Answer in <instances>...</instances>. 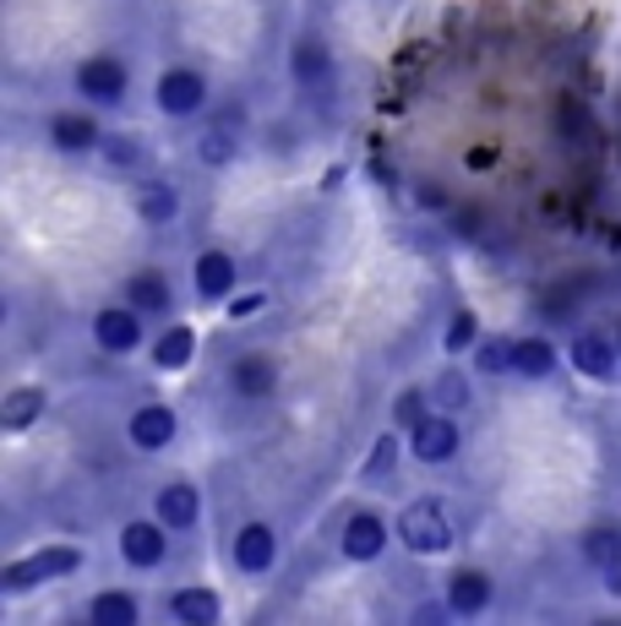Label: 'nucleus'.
<instances>
[{
  "label": "nucleus",
  "instance_id": "1",
  "mask_svg": "<svg viewBox=\"0 0 621 626\" xmlns=\"http://www.w3.org/2000/svg\"><path fill=\"white\" fill-rule=\"evenodd\" d=\"M398 540H404L409 551L431 556V551H447V545H452V528H447V517H441L436 501H415V506H404V517H398Z\"/></svg>",
  "mask_w": 621,
  "mask_h": 626
},
{
  "label": "nucleus",
  "instance_id": "2",
  "mask_svg": "<svg viewBox=\"0 0 621 626\" xmlns=\"http://www.w3.org/2000/svg\"><path fill=\"white\" fill-rule=\"evenodd\" d=\"M82 556L77 551H44V556H28V562H11L0 572V588L6 594H22V588H33V583H44V577H65V572H77Z\"/></svg>",
  "mask_w": 621,
  "mask_h": 626
},
{
  "label": "nucleus",
  "instance_id": "3",
  "mask_svg": "<svg viewBox=\"0 0 621 626\" xmlns=\"http://www.w3.org/2000/svg\"><path fill=\"white\" fill-rule=\"evenodd\" d=\"M77 88H82L93 104H121L125 65L115 61V55H93V61H82V71H77Z\"/></svg>",
  "mask_w": 621,
  "mask_h": 626
},
{
  "label": "nucleus",
  "instance_id": "4",
  "mask_svg": "<svg viewBox=\"0 0 621 626\" xmlns=\"http://www.w3.org/2000/svg\"><path fill=\"white\" fill-rule=\"evenodd\" d=\"M202 104H207V88H202L196 71H164V82H159V110L164 115H196Z\"/></svg>",
  "mask_w": 621,
  "mask_h": 626
},
{
  "label": "nucleus",
  "instance_id": "5",
  "mask_svg": "<svg viewBox=\"0 0 621 626\" xmlns=\"http://www.w3.org/2000/svg\"><path fill=\"white\" fill-rule=\"evenodd\" d=\"M131 441H136L142 452H159V447H170V441H175V409H164V403H147V409H136V414H131Z\"/></svg>",
  "mask_w": 621,
  "mask_h": 626
},
{
  "label": "nucleus",
  "instance_id": "6",
  "mask_svg": "<svg viewBox=\"0 0 621 626\" xmlns=\"http://www.w3.org/2000/svg\"><path fill=\"white\" fill-rule=\"evenodd\" d=\"M93 332H99V343H104L110 355H131V349L142 343V321H136V306H125V311H99Z\"/></svg>",
  "mask_w": 621,
  "mask_h": 626
},
{
  "label": "nucleus",
  "instance_id": "7",
  "mask_svg": "<svg viewBox=\"0 0 621 626\" xmlns=\"http://www.w3.org/2000/svg\"><path fill=\"white\" fill-rule=\"evenodd\" d=\"M121 556L131 566H159L164 562V528H159V523H125L121 528Z\"/></svg>",
  "mask_w": 621,
  "mask_h": 626
},
{
  "label": "nucleus",
  "instance_id": "8",
  "mask_svg": "<svg viewBox=\"0 0 621 626\" xmlns=\"http://www.w3.org/2000/svg\"><path fill=\"white\" fill-rule=\"evenodd\" d=\"M447 605H452L458 616H480V610L491 605V577H486V572H452Z\"/></svg>",
  "mask_w": 621,
  "mask_h": 626
},
{
  "label": "nucleus",
  "instance_id": "9",
  "mask_svg": "<svg viewBox=\"0 0 621 626\" xmlns=\"http://www.w3.org/2000/svg\"><path fill=\"white\" fill-rule=\"evenodd\" d=\"M452 452H458V431H452V420L426 414V420L415 425V458H426V463H447Z\"/></svg>",
  "mask_w": 621,
  "mask_h": 626
},
{
  "label": "nucleus",
  "instance_id": "10",
  "mask_svg": "<svg viewBox=\"0 0 621 626\" xmlns=\"http://www.w3.org/2000/svg\"><path fill=\"white\" fill-rule=\"evenodd\" d=\"M381 545H387L381 517H371V512L349 517V528H344V556H349V562H371V556H381Z\"/></svg>",
  "mask_w": 621,
  "mask_h": 626
},
{
  "label": "nucleus",
  "instance_id": "11",
  "mask_svg": "<svg viewBox=\"0 0 621 626\" xmlns=\"http://www.w3.org/2000/svg\"><path fill=\"white\" fill-rule=\"evenodd\" d=\"M273 556H278V540H273V528H267V523H251V528H241V540H235V562H241V572H267Z\"/></svg>",
  "mask_w": 621,
  "mask_h": 626
},
{
  "label": "nucleus",
  "instance_id": "12",
  "mask_svg": "<svg viewBox=\"0 0 621 626\" xmlns=\"http://www.w3.org/2000/svg\"><path fill=\"white\" fill-rule=\"evenodd\" d=\"M617 355L621 349H611V338H600V332H583V338L572 343V366L583 376H611L617 371Z\"/></svg>",
  "mask_w": 621,
  "mask_h": 626
},
{
  "label": "nucleus",
  "instance_id": "13",
  "mask_svg": "<svg viewBox=\"0 0 621 626\" xmlns=\"http://www.w3.org/2000/svg\"><path fill=\"white\" fill-rule=\"evenodd\" d=\"M196 289H202L207 300L230 295V289H235V256H224V250H207V256L196 261Z\"/></svg>",
  "mask_w": 621,
  "mask_h": 626
},
{
  "label": "nucleus",
  "instance_id": "14",
  "mask_svg": "<svg viewBox=\"0 0 621 626\" xmlns=\"http://www.w3.org/2000/svg\"><path fill=\"white\" fill-rule=\"evenodd\" d=\"M170 616L186 622V626L218 622V594H213V588H181V594L170 599Z\"/></svg>",
  "mask_w": 621,
  "mask_h": 626
},
{
  "label": "nucleus",
  "instance_id": "15",
  "mask_svg": "<svg viewBox=\"0 0 621 626\" xmlns=\"http://www.w3.org/2000/svg\"><path fill=\"white\" fill-rule=\"evenodd\" d=\"M230 376H235V387H241L246 398H267V392H273V381H278V371H273V360H267V355H241V360L230 366Z\"/></svg>",
  "mask_w": 621,
  "mask_h": 626
},
{
  "label": "nucleus",
  "instance_id": "16",
  "mask_svg": "<svg viewBox=\"0 0 621 626\" xmlns=\"http://www.w3.org/2000/svg\"><path fill=\"white\" fill-rule=\"evenodd\" d=\"M159 523L164 528H191L196 523V491L191 485H164L159 491Z\"/></svg>",
  "mask_w": 621,
  "mask_h": 626
},
{
  "label": "nucleus",
  "instance_id": "17",
  "mask_svg": "<svg viewBox=\"0 0 621 626\" xmlns=\"http://www.w3.org/2000/svg\"><path fill=\"white\" fill-rule=\"evenodd\" d=\"M136 213H142L147 224H170V218L181 213V191H170L164 181H147V186L136 191Z\"/></svg>",
  "mask_w": 621,
  "mask_h": 626
},
{
  "label": "nucleus",
  "instance_id": "18",
  "mask_svg": "<svg viewBox=\"0 0 621 626\" xmlns=\"http://www.w3.org/2000/svg\"><path fill=\"white\" fill-rule=\"evenodd\" d=\"M125 300H131L136 311L159 316V311H170V284H164L159 273H136V278L125 284Z\"/></svg>",
  "mask_w": 621,
  "mask_h": 626
},
{
  "label": "nucleus",
  "instance_id": "19",
  "mask_svg": "<svg viewBox=\"0 0 621 626\" xmlns=\"http://www.w3.org/2000/svg\"><path fill=\"white\" fill-rule=\"evenodd\" d=\"M512 371L551 376V371H557V349H551L546 338H518V343H512Z\"/></svg>",
  "mask_w": 621,
  "mask_h": 626
},
{
  "label": "nucleus",
  "instance_id": "20",
  "mask_svg": "<svg viewBox=\"0 0 621 626\" xmlns=\"http://www.w3.org/2000/svg\"><path fill=\"white\" fill-rule=\"evenodd\" d=\"M93 142H99V125L88 121V115H61L55 121V147L61 153H88Z\"/></svg>",
  "mask_w": 621,
  "mask_h": 626
},
{
  "label": "nucleus",
  "instance_id": "21",
  "mask_svg": "<svg viewBox=\"0 0 621 626\" xmlns=\"http://www.w3.org/2000/svg\"><path fill=\"white\" fill-rule=\"evenodd\" d=\"M88 616H93V626H136V599L131 594H99Z\"/></svg>",
  "mask_w": 621,
  "mask_h": 626
},
{
  "label": "nucleus",
  "instance_id": "22",
  "mask_svg": "<svg viewBox=\"0 0 621 626\" xmlns=\"http://www.w3.org/2000/svg\"><path fill=\"white\" fill-rule=\"evenodd\" d=\"M327 71H333V65H327V50H322L316 39H301V44H295V76H301L306 88H322Z\"/></svg>",
  "mask_w": 621,
  "mask_h": 626
},
{
  "label": "nucleus",
  "instance_id": "23",
  "mask_svg": "<svg viewBox=\"0 0 621 626\" xmlns=\"http://www.w3.org/2000/svg\"><path fill=\"white\" fill-rule=\"evenodd\" d=\"M191 349H196V338H191V327H170L164 338H159V349H153V360L164 366V371H175V366H186Z\"/></svg>",
  "mask_w": 621,
  "mask_h": 626
},
{
  "label": "nucleus",
  "instance_id": "24",
  "mask_svg": "<svg viewBox=\"0 0 621 626\" xmlns=\"http://www.w3.org/2000/svg\"><path fill=\"white\" fill-rule=\"evenodd\" d=\"M583 556L605 572L611 562H621V534L617 528H589V534H583Z\"/></svg>",
  "mask_w": 621,
  "mask_h": 626
},
{
  "label": "nucleus",
  "instance_id": "25",
  "mask_svg": "<svg viewBox=\"0 0 621 626\" xmlns=\"http://www.w3.org/2000/svg\"><path fill=\"white\" fill-rule=\"evenodd\" d=\"M39 409H44V392H39V387H17V392L6 398V425H11V431H22Z\"/></svg>",
  "mask_w": 621,
  "mask_h": 626
},
{
  "label": "nucleus",
  "instance_id": "26",
  "mask_svg": "<svg viewBox=\"0 0 621 626\" xmlns=\"http://www.w3.org/2000/svg\"><path fill=\"white\" fill-rule=\"evenodd\" d=\"M475 360H480V371H512V343H501V338H480L475 343Z\"/></svg>",
  "mask_w": 621,
  "mask_h": 626
},
{
  "label": "nucleus",
  "instance_id": "27",
  "mask_svg": "<svg viewBox=\"0 0 621 626\" xmlns=\"http://www.w3.org/2000/svg\"><path fill=\"white\" fill-rule=\"evenodd\" d=\"M202 158H207V164H230V158H235V136L213 125V131L202 136Z\"/></svg>",
  "mask_w": 621,
  "mask_h": 626
},
{
  "label": "nucleus",
  "instance_id": "28",
  "mask_svg": "<svg viewBox=\"0 0 621 626\" xmlns=\"http://www.w3.org/2000/svg\"><path fill=\"white\" fill-rule=\"evenodd\" d=\"M464 398H469V392H464L458 376H441V381H436V403H441V409H464Z\"/></svg>",
  "mask_w": 621,
  "mask_h": 626
},
{
  "label": "nucleus",
  "instance_id": "29",
  "mask_svg": "<svg viewBox=\"0 0 621 626\" xmlns=\"http://www.w3.org/2000/svg\"><path fill=\"white\" fill-rule=\"evenodd\" d=\"M393 414H398V425H420V420H426V398H420V392H404Z\"/></svg>",
  "mask_w": 621,
  "mask_h": 626
},
{
  "label": "nucleus",
  "instance_id": "30",
  "mask_svg": "<svg viewBox=\"0 0 621 626\" xmlns=\"http://www.w3.org/2000/svg\"><path fill=\"white\" fill-rule=\"evenodd\" d=\"M475 343V316H452V327H447V349H469Z\"/></svg>",
  "mask_w": 621,
  "mask_h": 626
},
{
  "label": "nucleus",
  "instance_id": "31",
  "mask_svg": "<svg viewBox=\"0 0 621 626\" xmlns=\"http://www.w3.org/2000/svg\"><path fill=\"white\" fill-rule=\"evenodd\" d=\"M393 458H398V437H381V441H376V452H371V463H366V474L376 480V474H381Z\"/></svg>",
  "mask_w": 621,
  "mask_h": 626
},
{
  "label": "nucleus",
  "instance_id": "32",
  "mask_svg": "<svg viewBox=\"0 0 621 626\" xmlns=\"http://www.w3.org/2000/svg\"><path fill=\"white\" fill-rule=\"evenodd\" d=\"M561 131H572V136H583V131H589V115H583V104H561Z\"/></svg>",
  "mask_w": 621,
  "mask_h": 626
},
{
  "label": "nucleus",
  "instance_id": "33",
  "mask_svg": "<svg viewBox=\"0 0 621 626\" xmlns=\"http://www.w3.org/2000/svg\"><path fill=\"white\" fill-rule=\"evenodd\" d=\"M110 164H136V142H131V136L110 142Z\"/></svg>",
  "mask_w": 621,
  "mask_h": 626
},
{
  "label": "nucleus",
  "instance_id": "34",
  "mask_svg": "<svg viewBox=\"0 0 621 626\" xmlns=\"http://www.w3.org/2000/svg\"><path fill=\"white\" fill-rule=\"evenodd\" d=\"M497 164V147H469V170H491Z\"/></svg>",
  "mask_w": 621,
  "mask_h": 626
},
{
  "label": "nucleus",
  "instance_id": "35",
  "mask_svg": "<svg viewBox=\"0 0 621 626\" xmlns=\"http://www.w3.org/2000/svg\"><path fill=\"white\" fill-rule=\"evenodd\" d=\"M251 311H262V295H246V300H235V316H251Z\"/></svg>",
  "mask_w": 621,
  "mask_h": 626
},
{
  "label": "nucleus",
  "instance_id": "36",
  "mask_svg": "<svg viewBox=\"0 0 621 626\" xmlns=\"http://www.w3.org/2000/svg\"><path fill=\"white\" fill-rule=\"evenodd\" d=\"M605 588H611V594H621V562L605 566Z\"/></svg>",
  "mask_w": 621,
  "mask_h": 626
},
{
  "label": "nucleus",
  "instance_id": "37",
  "mask_svg": "<svg viewBox=\"0 0 621 626\" xmlns=\"http://www.w3.org/2000/svg\"><path fill=\"white\" fill-rule=\"evenodd\" d=\"M426 207H447V196H441V186H426V196H420Z\"/></svg>",
  "mask_w": 621,
  "mask_h": 626
},
{
  "label": "nucleus",
  "instance_id": "38",
  "mask_svg": "<svg viewBox=\"0 0 621 626\" xmlns=\"http://www.w3.org/2000/svg\"><path fill=\"white\" fill-rule=\"evenodd\" d=\"M617 349H621V332H617Z\"/></svg>",
  "mask_w": 621,
  "mask_h": 626
}]
</instances>
